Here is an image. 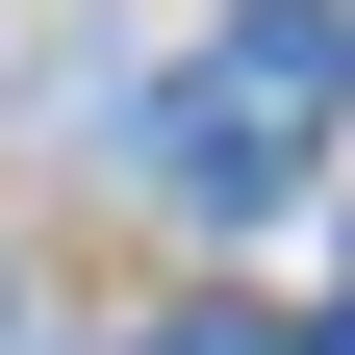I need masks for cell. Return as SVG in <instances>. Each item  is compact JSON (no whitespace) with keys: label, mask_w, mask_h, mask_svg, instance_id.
Wrapping results in <instances>:
<instances>
[{"label":"cell","mask_w":355,"mask_h":355,"mask_svg":"<svg viewBox=\"0 0 355 355\" xmlns=\"http://www.w3.org/2000/svg\"><path fill=\"white\" fill-rule=\"evenodd\" d=\"M330 127H355V0H229V26L153 76V178L203 203V229L304 203V153H330Z\"/></svg>","instance_id":"cell-1"},{"label":"cell","mask_w":355,"mask_h":355,"mask_svg":"<svg viewBox=\"0 0 355 355\" xmlns=\"http://www.w3.org/2000/svg\"><path fill=\"white\" fill-rule=\"evenodd\" d=\"M127 355H304V330H254V304H153Z\"/></svg>","instance_id":"cell-2"},{"label":"cell","mask_w":355,"mask_h":355,"mask_svg":"<svg viewBox=\"0 0 355 355\" xmlns=\"http://www.w3.org/2000/svg\"><path fill=\"white\" fill-rule=\"evenodd\" d=\"M330 355H355V330H330Z\"/></svg>","instance_id":"cell-3"}]
</instances>
